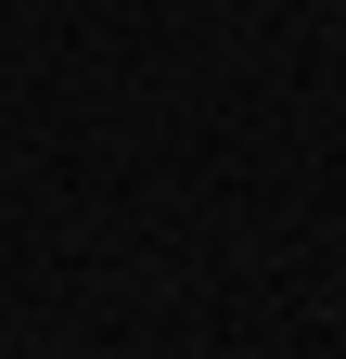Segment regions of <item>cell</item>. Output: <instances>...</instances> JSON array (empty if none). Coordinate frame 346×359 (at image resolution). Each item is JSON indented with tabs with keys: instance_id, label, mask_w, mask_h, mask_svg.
Instances as JSON below:
<instances>
[]
</instances>
